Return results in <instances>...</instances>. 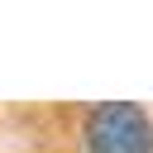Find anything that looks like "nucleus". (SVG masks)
Listing matches in <instances>:
<instances>
[{
	"instance_id": "obj_1",
	"label": "nucleus",
	"mask_w": 153,
	"mask_h": 153,
	"mask_svg": "<svg viewBox=\"0 0 153 153\" xmlns=\"http://www.w3.org/2000/svg\"><path fill=\"white\" fill-rule=\"evenodd\" d=\"M86 153H153V124L134 100H105L86 115Z\"/></svg>"
}]
</instances>
